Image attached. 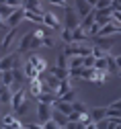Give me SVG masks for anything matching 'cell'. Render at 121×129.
Returning <instances> with one entry per match:
<instances>
[{
  "label": "cell",
  "instance_id": "cell-1",
  "mask_svg": "<svg viewBox=\"0 0 121 129\" xmlns=\"http://www.w3.org/2000/svg\"><path fill=\"white\" fill-rule=\"evenodd\" d=\"M29 92L21 86V88H16L14 92H12V99H10V107H12V113L16 117H21V115H25V113L29 111Z\"/></svg>",
  "mask_w": 121,
  "mask_h": 129
},
{
  "label": "cell",
  "instance_id": "cell-2",
  "mask_svg": "<svg viewBox=\"0 0 121 129\" xmlns=\"http://www.w3.org/2000/svg\"><path fill=\"white\" fill-rule=\"evenodd\" d=\"M90 51H92V45L90 43H86V41H82V43H66L64 45V55L66 57H72V55H80V57H86V55H90Z\"/></svg>",
  "mask_w": 121,
  "mask_h": 129
},
{
  "label": "cell",
  "instance_id": "cell-3",
  "mask_svg": "<svg viewBox=\"0 0 121 129\" xmlns=\"http://www.w3.org/2000/svg\"><path fill=\"white\" fill-rule=\"evenodd\" d=\"M23 55L19 51H12V53H6L4 57H0V72H6V70H12V68H21L23 66Z\"/></svg>",
  "mask_w": 121,
  "mask_h": 129
},
{
  "label": "cell",
  "instance_id": "cell-4",
  "mask_svg": "<svg viewBox=\"0 0 121 129\" xmlns=\"http://www.w3.org/2000/svg\"><path fill=\"white\" fill-rule=\"evenodd\" d=\"M43 27H47L51 31H62L64 29L62 21L58 19V14H54V12H43Z\"/></svg>",
  "mask_w": 121,
  "mask_h": 129
},
{
  "label": "cell",
  "instance_id": "cell-5",
  "mask_svg": "<svg viewBox=\"0 0 121 129\" xmlns=\"http://www.w3.org/2000/svg\"><path fill=\"white\" fill-rule=\"evenodd\" d=\"M66 10V29H76L78 25H80V17H78V12H76V8L74 6H70V8H64Z\"/></svg>",
  "mask_w": 121,
  "mask_h": 129
},
{
  "label": "cell",
  "instance_id": "cell-6",
  "mask_svg": "<svg viewBox=\"0 0 121 129\" xmlns=\"http://www.w3.org/2000/svg\"><path fill=\"white\" fill-rule=\"evenodd\" d=\"M117 33H121V23L111 21V23H107L105 27H101L99 37H113V35H117Z\"/></svg>",
  "mask_w": 121,
  "mask_h": 129
},
{
  "label": "cell",
  "instance_id": "cell-7",
  "mask_svg": "<svg viewBox=\"0 0 121 129\" xmlns=\"http://www.w3.org/2000/svg\"><path fill=\"white\" fill-rule=\"evenodd\" d=\"M33 39H35V35H33V31L25 33V35L21 37V41L16 43V51H19L21 55H23V53H27V51L31 49V43H33Z\"/></svg>",
  "mask_w": 121,
  "mask_h": 129
},
{
  "label": "cell",
  "instance_id": "cell-8",
  "mask_svg": "<svg viewBox=\"0 0 121 129\" xmlns=\"http://www.w3.org/2000/svg\"><path fill=\"white\" fill-rule=\"evenodd\" d=\"M16 29H19V27H12V29H8V33L4 35L2 43H0V49L8 51V49H12V47H14V43H16Z\"/></svg>",
  "mask_w": 121,
  "mask_h": 129
},
{
  "label": "cell",
  "instance_id": "cell-9",
  "mask_svg": "<svg viewBox=\"0 0 121 129\" xmlns=\"http://www.w3.org/2000/svg\"><path fill=\"white\" fill-rule=\"evenodd\" d=\"M0 121H2V127H4V129H12V127H14V129H23V123L19 121V117H16L14 113H8V115H4Z\"/></svg>",
  "mask_w": 121,
  "mask_h": 129
},
{
  "label": "cell",
  "instance_id": "cell-10",
  "mask_svg": "<svg viewBox=\"0 0 121 129\" xmlns=\"http://www.w3.org/2000/svg\"><path fill=\"white\" fill-rule=\"evenodd\" d=\"M25 21V8H16L10 17L6 19V27L8 29H12V27H19L21 23Z\"/></svg>",
  "mask_w": 121,
  "mask_h": 129
},
{
  "label": "cell",
  "instance_id": "cell-11",
  "mask_svg": "<svg viewBox=\"0 0 121 129\" xmlns=\"http://www.w3.org/2000/svg\"><path fill=\"white\" fill-rule=\"evenodd\" d=\"M113 10L111 8H105V10H96V19H94V23L99 25V27H105L107 23H111L113 21Z\"/></svg>",
  "mask_w": 121,
  "mask_h": 129
},
{
  "label": "cell",
  "instance_id": "cell-12",
  "mask_svg": "<svg viewBox=\"0 0 121 129\" xmlns=\"http://www.w3.org/2000/svg\"><path fill=\"white\" fill-rule=\"evenodd\" d=\"M51 111H54V107H51V105H41V103H37V117H39V123H45L47 119H51Z\"/></svg>",
  "mask_w": 121,
  "mask_h": 129
},
{
  "label": "cell",
  "instance_id": "cell-13",
  "mask_svg": "<svg viewBox=\"0 0 121 129\" xmlns=\"http://www.w3.org/2000/svg\"><path fill=\"white\" fill-rule=\"evenodd\" d=\"M107 107H94V109H88V115H90V121L96 123V121H103L107 119Z\"/></svg>",
  "mask_w": 121,
  "mask_h": 129
},
{
  "label": "cell",
  "instance_id": "cell-14",
  "mask_svg": "<svg viewBox=\"0 0 121 129\" xmlns=\"http://www.w3.org/2000/svg\"><path fill=\"white\" fill-rule=\"evenodd\" d=\"M27 59H29V61L33 63V66L37 68V72H39V74H43V72H47V68H49V66H47V61H45L43 57H39L37 53H31V55H29Z\"/></svg>",
  "mask_w": 121,
  "mask_h": 129
},
{
  "label": "cell",
  "instance_id": "cell-15",
  "mask_svg": "<svg viewBox=\"0 0 121 129\" xmlns=\"http://www.w3.org/2000/svg\"><path fill=\"white\" fill-rule=\"evenodd\" d=\"M74 8H76V12H78V17H80V21L88 14L90 10H92V6L86 2V0H74Z\"/></svg>",
  "mask_w": 121,
  "mask_h": 129
},
{
  "label": "cell",
  "instance_id": "cell-16",
  "mask_svg": "<svg viewBox=\"0 0 121 129\" xmlns=\"http://www.w3.org/2000/svg\"><path fill=\"white\" fill-rule=\"evenodd\" d=\"M21 68H23V72H25V78H27V80H33V78H39V76H41V74L37 72V68L33 66V63H31L29 59H27V61L23 63Z\"/></svg>",
  "mask_w": 121,
  "mask_h": 129
},
{
  "label": "cell",
  "instance_id": "cell-17",
  "mask_svg": "<svg viewBox=\"0 0 121 129\" xmlns=\"http://www.w3.org/2000/svg\"><path fill=\"white\" fill-rule=\"evenodd\" d=\"M94 45H99L101 49H105L107 53H111L113 45H115V39H113V37H96V43H94Z\"/></svg>",
  "mask_w": 121,
  "mask_h": 129
},
{
  "label": "cell",
  "instance_id": "cell-18",
  "mask_svg": "<svg viewBox=\"0 0 121 129\" xmlns=\"http://www.w3.org/2000/svg\"><path fill=\"white\" fill-rule=\"evenodd\" d=\"M35 101L41 103V105H54L58 99H56V92H39L35 96Z\"/></svg>",
  "mask_w": 121,
  "mask_h": 129
},
{
  "label": "cell",
  "instance_id": "cell-19",
  "mask_svg": "<svg viewBox=\"0 0 121 129\" xmlns=\"http://www.w3.org/2000/svg\"><path fill=\"white\" fill-rule=\"evenodd\" d=\"M74 86H72V78H66V80H62L60 82V86H58V90H56V99H62V96L68 92V90H72Z\"/></svg>",
  "mask_w": 121,
  "mask_h": 129
},
{
  "label": "cell",
  "instance_id": "cell-20",
  "mask_svg": "<svg viewBox=\"0 0 121 129\" xmlns=\"http://www.w3.org/2000/svg\"><path fill=\"white\" fill-rule=\"evenodd\" d=\"M82 43V41H88V35H86V29H82L80 25L76 29H72V43Z\"/></svg>",
  "mask_w": 121,
  "mask_h": 129
},
{
  "label": "cell",
  "instance_id": "cell-21",
  "mask_svg": "<svg viewBox=\"0 0 121 129\" xmlns=\"http://www.w3.org/2000/svg\"><path fill=\"white\" fill-rule=\"evenodd\" d=\"M25 10H33V12H37V14H43L45 10L41 8V0H25V4H23Z\"/></svg>",
  "mask_w": 121,
  "mask_h": 129
},
{
  "label": "cell",
  "instance_id": "cell-22",
  "mask_svg": "<svg viewBox=\"0 0 121 129\" xmlns=\"http://www.w3.org/2000/svg\"><path fill=\"white\" fill-rule=\"evenodd\" d=\"M27 82H29V90L27 92L35 99V96L41 92V78H33V80H27Z\"/></svg>",
  "mask_w": 121,
  "mask_h": 129
},
{
  "label": "cell",
  "instance_id": "cell-23",
  "mask_svg": "<svg viewBox=\"0 0 121 129\" xmlns=\"http://www.w3.org/2000/svg\"><path fill=\"white\" fill-rule=\"evenodd\" d=\"M47 70H49V74H51V76H56L58 80H66V78H70V72H68V70H64V68H58V66H49Z\"/></svg>",
  "mask_w": 121,
  "mask_h": 129
},
{
  "label": "cell",
  "instance_id": "cell-24",
  "mask_svg": "<svg viewBox=\"0 0 121 129\" xmlns=\"http://www.w3.org/2000/svg\"><path fill=\"white\" fill-rule=\"evenodd\" d=\"M51 107H54V109H58L60 113H64V115H70V113L74 111V109H72V103H66V101H56Z\"/></svg>",
  "mask_w": 121,
  "mask_h": 129
},
{
  "label": "cell",
  "instance_id": "cell-25",
  "mask_svg": "<svg viewBox=\"0 0 121 129\" xmlns=\"http://www.w3.org/2000/svg\"><path fill=\"white\" fill-rule=\"evenodd\" d=\"M12 99V90L8 86H0V105H10Z\"/></svg>",
  "mask_w": 121,
  "mask_h": 129
},
{
  "label": "cell",
  "instance_id": "cell-26",
  "mask_svg": "<svg viewBox=\"0 0 121 129\" xmlns=\"http://www.w3.org/2000/svg\"><path fill=\"white\" fill-rule=\"evenodd\" d=\"M94 19H96V8H92V10L80 21V27H82V29H88L90 25H94Z\"/></svg>",
  "mask_w": 121,
  "mask_h": 129
},
{
  "label": "cell",
  "instance_id": "cell-27",
  "mask_svg": "<svg viewBox=\"0 0 121 129\" xmlns=\"http://www.w3.org/2000/svg\"><path fill=\"white\" fill-rule=\"evenodd\" d=\"M51 119H54L60 127H64L66 123H68V115H64V113H60L58 109H54V111H51Z\"/></svg>",
  "mask_w": 121,
  "mask_h": 129
},
{
  "label": "cell",
  "instance_id": "cell-28",
  "mask_svg": "<svg viewBox=\"0 0 121 129\" xmlns=\"http://www.w3.org/2000/svg\"><path fill=\"white\" fill-rule=\"evenodd\" d=\"M25 19L31 21V23L43 25V14H37V12H33V10H25Z\"/></svg>",
  "mask_w": 121,
  "mask_h": 129
},
{
  "label": "cell",
  "instance_id": "cell-29",
  "mask_svg": "<svg viewBox=\"0 0 121 129\" xmlns=\"http://www.w3.org/2000/svg\"><path fill=\"white\" fill-rule=\"evenodd\" d=\"M109 55H111V53H109ZM109 55H107V57H99V59H94V70L107 72V68H109Z\"/></svg>",
  "mask_w": 121,
  "mask_h": 129
},
{
  "label": "cell",
  "instance_id": "cell-30",
  "mask_svg": "<svg viewBox=\"0 0 121 129\" xmlns=\"http://www.w3.org/2000/svg\"><path fill=\"white\" fill-rule=\"evenodd\" d=\"M74 68H82V57L80 55L68 57V70H74Z\"/></svg>",
  "mask_w": 121,
  "mask_h": 129
},
{
  "label": "cell",
  "instance_id": "cell-31",
  "mask_svg": "<svg viewBox=\"0 0 121 129\" xmlns=\"http://www.w3.org/2000/svg\"><path fill=\"white\" fill-rule=\"evenodd\" d=\"M14 10H16V8H12V6H8L6 2H2V4H0V17H2V19L6 21V19L10 17V14H12Z\"/></svg>",
  "mask_w": 121,
  "mask_h": 129
},
{
  "label": "cell",
  "instance_id": "cell-32",
  "mask_svg": "<svg viewBox=\"0 0 121 129\" xmlns=\"http://www.w3.org/2000/svg\"><path fill=\"white\" fill-rule=\"evenodd\" d=\"M12 82H14V76H12V70H6V72H2V86H12Z\"/></svg>",
  "mask_w": 121,
  "mask_h": 129
},
{
  "label": "cell",
  "instance_id": "cell-33",
  "mask_svg": "<svg viewBox=\"0 0 121 129\" xmlns=\"http://www.w3.org/2000/svg\"><path fill=\"white\" fill-rule=\"evenodd\" d=\"M58 35H60V39L64 41V45H66V43H72V31H70V29H66V27H64Z\"/></svg>",
  "mask_w": 121,
  "mask_h": 129
},
{
  "label": "cell",
  "instance_id": "cell-34",
  "mask_svg": "<svg viewBox=\"0 0 121 129\" xmlns=\"http://www.w3.org/2000/svg\"><path fill=\"white\" fill-rule=\"evenodd\" d=\"M49 4L60 6V8H70V6H74V0H49Z\"/></svg>",
  "mask_w": 121,
  "mask_h": 129
},
{
  "label": "cell",
  "instance_id": "cell-35",
  "mask_svg": "<svg viewBox=\"0 0 121 129\" xmlns=\"http://www.w3.org/2000/svg\"><path fill=\"white\" fill-rule=\"evenodd\" d=\"M107 82V72H101V70H96V78L92 80V84H96V86H103Z\"/></svg>",
  "mask_w": 121,
  "mask_h": 129
},
{
  "label": "cell",
  "instance_id": "cell-36",
  "mask_svg": "<svg viewBox=\"0 0 121 129\" xmlns=\"http://www.w3.org/2000/svg\"><path fill=\"white\" fill-rule=\"evenodd\" d=\"M72 109H74L76 113H88V105L82 103V101H74V103H72Z\"/></svg>",
  "mask_w": 121,
  "mask_h": 129
},
{
  "label": "cell",
  "instance_id": "cell-37",
  "mask_svg": "<svg viewBox=\"0 0 121 129\" xmlns=\"http://www.w3.org/2000/svg\"><path fill=\"white\" fill-rule=\"evenodd\" d=\"M90 55H92L94 59H99V57H107L109 53H107L105 49H101V47H99V45H92V51H90Z\"/></svg>",
  "mask_w": 121,
  "mask_h": 129
},
{
  "label": "cell",
  "instance_id": "cell-38",
  "mask_svg": "<svg viewBox=\"0 0 121 129\" xmlns=\"http://www.w3.org/2000/svg\"><path fill=\"white\" fill-rule=\"evenodd\" d=\"M41 47H56V37H54V33H49L47 37L41 39Z\"/></svg>",
  "mask_w": 121,
  "mask_h": 129
},
{
  "label": "cell",
  "instance_id": "cell-39",
  "mask_svg": "<svg viewBox=\"0 0 121 129\" xmlns=\"http://www.w3.org/2000/svg\"><path fill=\"white\" fill-rule=\"evenodd\" d=\"M58 101H66V103H74L76 101V90L72 88V90H68L64 96H62V99H58Z\"/></svg>",
  "mask_w": 121,
  "mask_h": 129
},
{
  "label": "cell",
  "instance_id": "cell-40",
  "mask_svg": "<svg viewBox=\"0 0 121 129\" xmlns=\"http://www.w3.org/2000/svg\"><path fill=\"white\" fill-rule=\"evenodd\" d=\"M99 31H101V27L94 23V25H90L88 29H86V35H88V37H99Z\"/></svg>",
  "mask_w": 121,
  "mask_h": 129
},
{
  "label": "cell",
  "instance_id": "cell-41",
  "mask_svg": "<svg viewBox=\"0 0 121 129\" xmlns=\"http://www.w3.org/2000/svg\"><path fill=\"white\" fill-rule=\"evenodd\" d=\"M58 68H64V70H68V57L64 55V53H60L58 55V63H56Z\"/></svg>",
  "mask_w": 121,
  "mask_h": 129
},
{
  "label": "cell",
  "instance_id": "cell-42",
  "mask_svg": "<svg viewBox=\"0 0 121 129\" xmlns=\"http://www.w3.org/2000/svg\"><path fill=\"white\" fill-rule=\"evenodd\" d=\"M82 68H94V57L92 55L82 57Z\"/></svg>",
  "mask_w": 121,
  "mask_h": 129
},
{
  "label": "cell",
  "instance_id": "cell-43",
  "mask_svg": "<svg viewBox=\"0 0 121 129\" xmlns=\"http://www.w3.org/2000/svg\"><path fill=\"white\" fill-rule=\"evenodd\" d=\"M96 10H105V8H111V0H96Z\"/></svg>",
  "mask_w": 121,
  "mask_h": 129
},
{
  "label": "cell",
  "instance_id": "cell-44",
  "mask_svg": "<svg viewBox=\"0 0 121 129\" xmlns=\"http://www.w3.org/2000/svg\"><path fill=\"white\" fill-rule=\"evenodd\" d=\"M41 125H43V129H62L54 119H47V121H45V123H41Z\"/></svg>",
  "mask_w": 121,
  "mask_h": 129
},
{
  "label": "cell",
  "instance_id": "cell-45",
  "mask_svg": "<svg viewBox=\"0 0 121 129\" xmlns=\"http://www.w3.org/2000/svg\"><path fill=\"white\" fill-rule=\"evenodd\" d=\"M6 4H8V6H12V8H23L25 0H6Z\"/></svg>",
  "mask_w": 121,
  "mask_h": 129
},
{
  "label": "cell",
  "instance_id": "cell-46",
  "mask_svg": "<svg viewBox=\"0 0 121 129\" xmlns=\"http://www.w3.org/2000/svg\"><path fill=\"white\" fill-rule=\"evenodd\" d=\"M23 129H43L41 123H23Z\"/></svg>",
  "mask_w": 121,
  "mask_h": 129
},
{
  "label": "cell",
  "instance_id": "cell-47",
  "mask_svg": "<svg viewBox=\"0 0 121 129\" xmlns=\"http://www.w3.org/2000/svg\"><path fill=\"white\" fill-rule=\"evenodd\" d=\"M96 129H109V119H103V121H96Z\"/></svg>",
  "mask_w": 121,
  "mask_h": 129
},
{
  "label": "cell",
  "instance_id": "cell-48",
  "mask_svg": "<svg viewBox=\"0 0 121 129\" xmlns=\"http://www.w3.org/2000/svg\"><path fill=\"white\" fill-rule=\"evenodd\" d=\"M78 121L84 123V125H86V123H90V115H88V113H80V119H78Z\"/></svg>",
  "mask_w": 121,
  "mask_h": 129
},
{
  "label": "cell",
  "instance_id": "cell-49",
  "mask_svg": "<svg viewBox=\"0 0 121 129\" xmlns=\"http://www.w3.org/2000/svg\"><path fill=\"white\" fill-rule=\"evenodd\" d=\"M109 109H113V111H121V99H117V101H113V103L109 105Z\"/></svg>",
  "mask_w": 121,
  "mask_h": 129
},
{
  "label": "cell",
  "instance_id": "cell-50",
  "mask_svg": "<svg viewBox=\"0 0 121 129\" xmlns=\"http://www.w3.org/2000/svg\"><path fill=\"white\" fill-rule=\"evenodd\" d=\"M76 127H78V121H70V119H68V123L62 129H76Z\"/></svg>",
  "mask_w": 121,
  "mask_h": 129
},
{
  "label": "cell",
  "instance_id": "cell-51",
  "mask_svg": "<svg viewBox=\"0 0 121 129\" xmlns=\"http://www.w3.org/2000/svg\"><path fill=\"white\" fill-rule=\"evenodd\" d=\"M113 61H115V66H117V72L121 70V55H115L113 57Z\"/></svg>",
  "mask_w": 121,
  "mask_h": 129
},
{
  "label": "cell",
  "instance_id": "cell-52",
  "mask_svg": "<svg viewBox=\"0 0 121 129\" xmlns=\"http://www.w3.org/2000/svg\"><path fill=\"white\" fill-rule=\"evenodd\" d=\"M0 29H6V21H4L2 17H0Z\"/></svg>",
  "mask_w": 121,
  "mask_h": 129
},
{
  "label": "cell",
  "instance_id": "cell-53",
  "mask_svg": "<svg viewBox=\"0 0 121 129\" xmlns=\"http://www.w3.org/2000/svg\"><path fill=\"white\" fill-rule=\"evenodd\" d=\"M86 2H88V4H90V6H92V8H94V6H96V0H86Z\"/></svg>",
  "mask_w": 121,
  "mask_h": 129
},
{
  "label": "cell",
  "instance_id": "cell-54",
  "mask_svg": "<svg viewBox=\"0 0 121 129\" xmlns=\"http://www.w3.org/2000/svg\"><path fill=\"white\" fill-rule=\"evenodd\" d=\"M0 86H2V72H0Z\"/></svg>",
  "mask_w": 121,
  "mask_h": 129
},
{
  "label": "cell",
  "instance_id": "cell-55",
  "mask_svg": "<svg viewBox=\"0 0 121 129\" xmlns=\"http://www.w3.org/2000/svg\"><path fill=\"white\" fill-rule=\"evenodd\" d=\"M117 76H119V78H121V70H119V72H117Z\"/></svg>",
  "mask_w": 121,
  "mask_h": 129
},
{
  "label": "cell",
  "instance_id": "cell-56",
  "mask_svg": "<svg viewBox=\"0 0 121 129\" xmlns=\"http://www.w3.org/2000/svg\"><path fill=\"white\" fill-rule=\"evenodd\" d=\"M119 2H121V0H119Z\"/></svg>",
  "mask_w": 121,
  "mask_h": 129
},
{
  "label": "cell",
  "instance_id": "cell-57",
  "mask_svg": "<svg viewBox=\"0 0 121 129\" xmlns=\"http://www.w3.org/2000/svg\"><path fill=\"white\" fill-rule=\"evenodd\" d=\"M2 129H4V127H2Z\"/></svg>",
  "mask_w": 121,
  "mask_h": 129
}]
</instances>
